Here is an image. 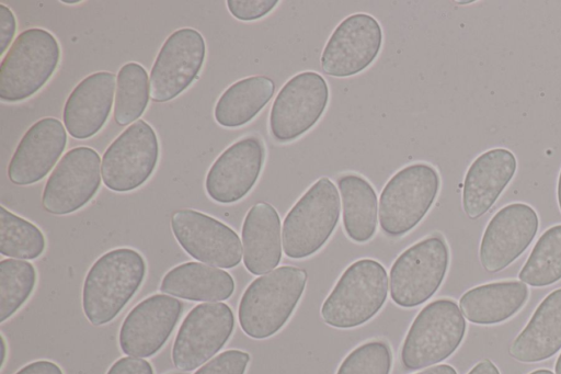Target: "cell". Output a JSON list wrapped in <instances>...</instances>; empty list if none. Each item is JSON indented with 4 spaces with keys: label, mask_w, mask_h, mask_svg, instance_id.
<instances>
[{
    "label": "cell",
    "mask_w": 561,
    "mask_h": 374,
    "mask_svg": "<svg viewBox=\"0 0 561 374\" xmlns=\"http://www.w3.org/2000/svg\"><path fill=\"white\" fill-rule=\"evenodd\" d=\"M146 275L142 256L130 248H117L101 256L83 283L82 307L93 326L112 321L140 287Z\"/></svg>",
    "instance_id": "cell-1"
},
{
    "label": "cell",
    "mask_w": 561,
    "mask_h": 374,
    "mask_svg": "<svg viewBox=\"0 0 561 374\" xmlns=\"http://www.w3.org/2000/svg\"><path fill=\"white\" fill-rule=\"evenodd\" d=\"M307 283L304 269L283 265L255 279L238 309L241 329L253 339L275 335L295 310Z\"/></svg>",
    "instance_id": "cell-2"
},
{
    "label": "cell",
    "mask_w": 561,
    "mask_h": 374,
    "mask_svg": "<svg viewBox=\"0 0 561 374\" xmlns=\"http://www.w3.org/2000/svg\"><path fill=\"white\" fill-rule=\"evenodd\" d=\"M388 295V274L381 263L360 259L341 275L321 307L325 324L341 329L358 327L373 318Z\"/></svg>",
    "instance_id": "cell-3"
},
{
    "label": "cell",
    "mask_w": 561,
    "mask_h": 374,
    "mask_svg": "<svg viewBox=\"0 0 561 374\" xmlns=\"http://www.w3.org/2000/svg\"><path fill=\"white\" fill-rule=\"evenodd\" d=\"M60 59L56 37L43 29L18 35L0 66V99L21 102L35 94L53 76Z\"/></svg>",
    "instance_id": "cell-4"
},
{
    "label": "cell",
    "mask_w": 561,
    "mask_h": 374,
    "mask_svg": "<svg viewBox=\"0 0 561 374\" xmlns=\"http://www.w3.org/2000/svg\"><path fill=\"white\" fill-rule=\"evenodd\" d=\"M340 208L335 184L327 177L317 180L284 218L282 241L285 254L304 259L322 248L339 223Z\"/></svg>",
    "instance_id": "cell-5"
},
{
    "label": "cell",
    "mask_w": 561,
    "mask_h": 374,
    "mask_svg": "<svg viewBox=\"0 0 561 374\" xmlns=\"http://www.w3.org/2000/svg\"><path fill=\"white\" fill-rule=\"evenodd\" d=\"M439 185L438 172L427 163H413L396 172L379 199L381 230L390 237L412 230L430 211Z\"/></svg>",
    "instance_id": "cell-6"
},
{
    "label": "cell",
    "mask_w": 561,
    "mask_h": 374,
    "mask_svg": "<svg viewBox=\"0 0 561 374\" xmlns=\"http://www.w3.org/2000/svg\"><path fill=\"white\" fill-rule=\"evenodd\" d=\"M465 332V318L454 301L431 302L417 314L403 341V366L420 370L442 362L459 347Z\"/></svg>",
    "instance_id": "cell-7"
},
{
    "label": "cell",
    "mask_w": 561,
    "mask_h": 374,
    "mask_svg": "<svg viewBox=\"0 0 561 374\" xmlns=\"http://www.w3.org/2000/svg\"><path fill=\"white\" fill-rule=\"evenodd\" d=\"M449 263L445 239L431 235L404 250L390 269V296L405 308L430 299L444 281Z\"/></svg>",
    "instance_id": "cell-8"
},
{
    "label": "cell",
    "mask_w": 561,
    "mask_h": 374,
    "mask_svg": "<svg viewBox=\"0 0 561 374\" xmlns=\"http://www.w3.org/2000/svg\"><path fill=\"white\" fill-rule=\"evenodd\" d=\"M159 151L154 129L144 120L136 121L111 143L103 155L101 173L105 186L115 192L139 188L152 174Z\"/></svg>",
    "instance_id": "cell-9"
},
{
    "label": "cell",
    "mask_w": 561,
    "mask_h": 374,
    "mask_svg": "<svg viewBox=\"0 0 561 374\" xmlns=\"http://www.w3.org/2000/svg\"><path fill=\"white\" fill-rule=\"evenodd\" d=\"M328 102L329 87L320 73H297L282 87L272 104V136L279 143L297 139L320 120Z\"/></svg>",
    "instance_id": "cell-10"
},
{
    "label": "cell",
    "mask_w": 561,
    "mask_h": 374,
    "mask_svg": "<svg viewBox=\"0 0 561 374\" xmlns=\"http://www.w3.org/2000/svg\"><path fill=\"white\" fill-rule=\"evenodd\" d=\"M234 327L232 309L225 303L195 306L179 328L172 348L176 369L193 371L214 356L228 341Z\"/></svg>",
    "instance_id": "cell-11"
},
{
    "label": "cell",
    "mask_w": 561,
    "mask_h": 374,
    "mask_svg": "<svg viewBox=\"0 0 561 374\" xmlns=\"http://www.w3.org/2000/svg\"><path fill=\"white\" fill-rule=\"evenodd\" d=\"M101 159L92 148L79 146L68 150L45 184L42 204L54 215H66L83 207L101 184Z\"/></svg>",
    "instance_id": "cell-12"
},
{
    "label": "cell",
    "mask_w": 561,
    "mask_h": 374,
    "mask_svg": "<svg viewBox=\"0 0 561 374\" xmlns=\"http://www.w3.org/2000/svg\"><path fill=\"white\" fill-rule=\"evenodd\" d=\"M206 56L205 39L191 27L173 32L161 46L152 65L149 83L154 102H168L197 78Z\"/></svg>",
    "instance_id": "cell-13"
},
{
    "label": "cell",
    "mask_w": 561,
    "mask_h": 374,
    "mask_svg": "<svg viewBox=\"0 0 561 374\" xmlns=\"http://www.w3.org/2000/svg\"><path fill=\"white\" fill-rule=\"evenodd\" d=\"M171 228L184 251L201 262L231 269L241 261L243 248L238 234L209 215L190 208L176 211Z\"/></svg>",
    "instance_id": "cell-14"
},
{
    "label": "cell",
    "mask_w": 561,
    "mask_h": 374,
    "mask_svg": "<svg viewBox=\"0 0 561 374\" xmlns=\"http://www.w3.org/2000/svg\"><path fill=\"white\" fill-rule=\"evenodd\" d=\"M382 45V30L367 13H355L344 19L327 42L321 58L324 73L345 78L366 69L377 57Z\"/></svg>",
    "instance_id": "cell-15"
},
{
    "label": "cell",
    "mask_w": 561,
    "mask_h": 374,
    "mask_svg": "<svg viewBox=\"0 0 561 374\" xmlns=\"http://www.w3.org/2000/svg\"><path fill=\"white\" fill-rule=\"evenodd\" d=\"M182 307L179 299L165 294H154L138 303L122 324V351L135 358L156 354L176 326Z\"/></svg>",
    "instance_id": "cell-16"
},
{
    "label": "cell",
    "mask_w": 561,
    "mask_h": 374,
    "mask_svg": "<svg viewBox=\"0 0 561 374\" xmlns=\"http://www.w3.org/2000/svg\"><path fill=\"white\" fill-rule=\"evenodd\" d=\"M265 160L263 141L247 136L225 149L215 160L205 180L208 196L220 204L243 199L256 183Z\"/></svg>",
    "instance_id": "cell-17"
},
{
    "label": "cell",
    "mask_w": 561,
    "mask_h": 374,
    "mask_svg": "<svg viewBox=\"0 0 561 374\" xmlns=\"http://www.w3.org/2000/svg\"><path fill=\"white\" fill-rule=\"evenodd\" d=\"M539 226L535 209L524 203L501 208L489 222L480 245V262L489 272L503 270L530 245Z\"/></svg>",
    "instance_id": "cell-18"
},
{
    "label": "cell",
    "mask_w": 561,
    "mask_h": 374,
    "mask_svg": "<svg viewBox=\"0 0 561 374\" xmlns=\"http://www.w3.org/2000/svg\"><path fill=\"white\" fill-rule=\"evenodd\" d=\"M67 145L66 127L55 117L35 122L23 135L8 166L16 185L41 181L55 166Z\"/></svg>",
    "instance_id": "cell-19"
},
{
    "label": "cell",
    "mask_w": 561,
    "mask_h": 374,
    "mask_svg": "<svg viewBox=\"0 0 561 374\" xmlns=\"http://www.w3.org/2000/svg\"><path fill=\"white\" fill-rule=\"evenodd\" d=\"M115 76L98 71L81 80L67 98L64 125L71 137L87 139L105 124L112 110Z\"/></svg>",
    "instance_id": "cell-20"
},
{
    "label": "cell",
    "mask_w": 561,
    "mask_h": 374,
    "mask_svg": "<svg viewBox=\"0 0 561 374\" xmlns=\"http://www.w3.org/2000/svg\"><path fill=\"white\" fill-rule=\"evenodd\" d=\"M517 168L515 155L505 148L490 149L470 165L463 181L462 207L477 219L495 203L513 179Z\"/></svg>",
    "instance_id": "cell-21"
},
{
    "label": "cell",
    "mask_w": 561,
    "mask_h": 374,
    "mask_svg": "<svg viewBox=\"0 0 561 374\" xmlns=\"http://www.w3.org/2000/svg\"><path fill=\"white\" fill-rule=\"evenodd\" d=\"M280 218L268 203L254 204L242 225L243 263L254 274L273 271L282 258Z\"/></svg>",
    "instance_id": "cell-22"
},
{
    "label": "cell",
    "mask_w": 561,
    "mask_h": 374,
    "mask_svg": "<svg viewBox=\"0 0 561 374\" xmlns=\"http://www.w3.org/2000/svg\"><path fill=\"white\" fill-rule=\"evenodd\" d=\"M561 349V288L550 293L516 337L510 354L522 362H539Z\"/></svg>",
    "instance_id": "cell-23"
},
{
    "label": "cell",
    "mask_w": 561,
    "mask_h": 374,
    "mask_svg": "<svg viewBox=\"0 0 561 374\" xmlns=\"http://www.w3.org/2000/svg\"><path fill=\"white\" fill-rule=\"evenodd\" d=\"M160 291L187 301L217 302L232 295L234 281L221 269L199 262H185L163 276Z\"/></svg>",
    "instance_id": "cell-24"
},
{
    "label": "cell",
    "mask_w": 561,
    "mask_h": 374,
    "mask_svg": "<svg viewBox=\"0 0 561 374\" xmlns=\"http://www.w3.org/2000/svg\"><path fill=\"white\" fill-rule=\"evenodd\" d=\"M528 297L525 283L496 282L473 287L466 292L459 306L465 317L474 324L491 325L516 314Z\"/></svg>",
    "instance_id": "cell-25"
},
{
    "label": "cell",
    "mask_w": 561,
    "mask_h": 374,
    "mask_svg": "<svg viewBox=\"0 0 561 374\" xmlns=\"http://www.w3.org/2000/svg\"><path fill=\"white\" fill-rule=\"evenodd\" d=\"M342 201L343 226L355 242H367L373 238L378 222V200L371 184L354 173L337 179Z\"/></svg>",
    "instance_id": "cell-26"
},
{
    "label": "cell",
    "mask_w": 561,
    "mask_h": 374,
    "mask_svg": "<svg viewBox=\"0 0 561 374\" xmlns=\"http://www.w3.org/2000/svg\"><path fill=\"white\" fill-rule=\"evenodd\" d=\"M275 83L266 76H251L232 83L218 99L214 116L227 128L245 125L270 102Z\"/></svg>",
    "instance_id": "cell-27"
},
{
    "label": "cell",
    "mask_w": 561,
    "mask_h": 374,
    "mask_svg": "<svg viewBox=\"0 0 561 374\" xmlns=\"http://www.w3.org/2000/svg\"><path fill=\"white\" fill-rule=\"evenodd\" d=\"M150 93L146 69L137 63H127L118 70L114 104V120L125 126L145 112Z\"/></svg>",
    "instance_id": "cell-28"
},
{
    "label": "cell",
    "mask_w": 561,
    "mask_h": 374,
    "mask_svg": "<svg viewBox=\"0 0 561 374\" xmlns=\"http://www.w3.org/2000/svg\"><path fill=\"white\" fill-rule=\"evenodd\" d=\"M518 276L531 286L550 285L561 279V225L540 236Z\"/></svg>",
    "instance_id": "cell-29"
},
{
    "label": "cell",
    "mask_w": 561,
    "mask_h": 374,
    "mask_svg": "<svg viewBox=\"0 0 561 374\" xmlns=\"http://www.w3.org/2000/svg\"><path fill=\"white\" fill-rule=\"evenodd\" d=\"M42 230L31 222L0 207V253L5 257L32 260L45 250Z\"/></svg>",
    "instance_id": "cell-30"
},
{
    "label": "cell",
    "mask_w": 561,
    "mask_h": 374,
    "mask_svg": "<svg viewBox=\"0 0 561 374\" xmlns=\"http://www.w3.org/2000/svg\"><path fill=\"white\" fill-rule=\"evenodd\" d=\"M36 283L32 263L19 259L0 262V322L10 318L27 301Z\"/></svg>",
    "instance_id": "cell-31"
},
{
    "label": "cell",
    "mask_w": 561,
    "mask_h": 374,
    "mask_svg": "<svg viewBox=\"0 0 561 374\" xmlns=\"http://www.w3.org/2000/svg\"><path fill=\"white\" fill-rule=\"evenodd\" d=\"M392 364L390 347L380 340L354 349L341 363L336 374H389Z\"/></svg>",
    "instance_id": "cell-32"
},
{
    "label": "cell",
    "mask_w": 561,
    "mask_h": 374,
    "mask_svg": "<svg viewBox=\"0 0 561 374\" xmlns=\"http://www.w3.org/2000/svg\"><path fill=\"white\" fill-rule=\"evenodd\" d=\"M249 361V353L241 350H227L204 364L194 374H244Z\"/></svg>",
    "instance_id": "cell-33"
},
{
    "label": "cell",
    "mask_w": 561,
    "mask_h": 374,
    "mask_svg": "<svg viewBox=\"0 0 561 374\" xmlns=\"http://www.w3.org/2000/svg\"><path fill=\"white\" fill-rule=\"evenodd\" d=\"M278 0H228L229 12L240 21H254L268 14Z\"/></svg>",
    "instance_id": "cell-34"
},
{
    "label": "cell",
    "mask_w": 561,
    "mask_h": 374,
    "mask_svg": "<svg viewBox=\"0 0 561 374\" xmlns=\"http://www.w3.org/2000/svg\"><path fill=\"white\" fill-rule=\"evenodd\" d=\"M106 374H153V370L144 359L125 356L117 360Z\"/></svg>",
    "instance_id": "cell-35"
},
{
    "label": "cell",
    "mask_w": 561,
    "mask_h": 374,
    "mask_svg": "<svg viewBox=\"0 0 561 374\" xmlns=\"http://www.w3.org/2000/svg\"><path fill=\"white\" fill-rule=\"evenodd\" d=\"M16 30V20L10 8L0 3V55L12 42Z\"/></svg>",
    "instance_id": "cell-36"
},
{
    "label": "cell",
    "mask_w": 561,
    "mask_h": 374,
    "mask_svg": "<svg viewBox=\"0 0 561 374\" xmlns=\"http://www.w3.org/2000/svg\"><path fill=\"white\" fill-rule=\"evenodd\" d=\"M15 374H64L61 369L54 362L47 360H39L32 362Z\"/></svg>",
    "instance_id": "cell-37"
},
{
    "label": "cell",
    "mask_w": 561,
    "mask_h": 374,
    "mask_svg": "<svg viewBox=\"0 0 561 374\" xmlns=\"http://www.w3.org/2000/svg\"><path fill=\"white\" fill-rule=\"evenodd\" d=\"M468 374H500V372L490 360H483L479 362Z\"/></svg>",
    "instance_id": "cell-38"
},
{
    "label": "cell",
    "mask_w": 561,
    "mask_h": 374,
    "mask_svg": "<svg viewBox=\"0 0 561 374\" xmlns=\"http://www.w3.org/2000/svg\"><path fill=\"white\" fill-rule=\"evenodd\" d=\"M416 374H457L456 370L448 364H439L436 366L428 367Z\"/></svg>",
    "instance_id": "cell-39"
},
{
    "label": "cell",
    "mask_w": 561,
    "mask_h": 374,
    "mask_svg": "<svg viewBox=\"0 0 561 374\" xmlns=\"http://www.w3.org/2000/svg\"><path fill=\"white\" fill-rule=\"evenodd\" d=\"M5 340L4 337L1 335V366H3L4 360H5Z\"/></svg>",
    "instance_id": "cell-40"
},
{
    "label": "cell",
    "mask_w": 561,
    "mask_h": 374,
    "mask_svg": "<svg viewBox=\"0 0 561 374\" xmlns=\"http://www.w3.org/2000/svg\"><path fill=\"white\" fill-rule=\"evenodd\" d=\"M558 202H559V207L561 211V171H560L559 180H558Z\"/></svg>",
    "instance_id": "cell-41"
},
{
    "label": "cell",
    "mask_w": 561,
    "mask_h": 374,
    "mask_svg": "<svg viewBox=\"0 0 561 374\" xmlns=\"http://www.w3.org/2000/svg\"><path fill=\"white\" fill-rule=\"evenodd\" d=\"M556 374H561V354L559 355L556 363Z\"/></svg>",
    "instance_id": "cell-42"
},
{
    "label": "cell",
    "mask_w": 561,
    "mask_h": 374,
    "mask_svg": "<svg viewBox=\"0 0 561 374\" xmlns=\"http://www.w3.org/2000/svg\"><path fill=\"white\" fill-rule=\"evenodd\" d=\"M530 374H553V373L549 370H537V371L531 372Z\"/></svg>",
    "instance_id": "cell-43"
},
{
    "label": "cell",
    "mask_w": 561,
    "mask_h": 374,
    "mask_svg": "<svg viewBox=\"0 0 561 374\" xmlns=\"http://www.w3.org/2000/svg\"><path fill=\"white\" fill-rule=\"evenodd\" d=\"M61 2L67 3V4H76V3H80L81 1L80 0H76V1L65 0V1H61Z\"/></svg>",
    "instance_id": "cell-44"
}]
</instances>
